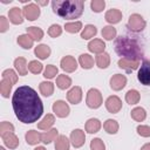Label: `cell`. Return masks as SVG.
Listing matches in <instances>:
<instances>
[{
	"instance_id": "obj_1",
	"label": "cell",
	"mask_w": 150,
	"mask_h": 150,
	"mask_svg": "<svg viewBox=\"0 0 150 150\" xmlns=\"http://www.w3.org/2000/svg\"><path fill=\"white\" fill-rule=\"evenodd\" d=\"M12 105L16 118L26 124L36 122L43 112V104L38 93L28 86L15 89L12 97Z\"/></svg>"
},
{
	"instance_id": "obj_2",
	"label": "cell",
	"mask_w": 150,
	"mask_h": 150,
	"mask_svg": "<svg viewBox=\"0 0 150 150\" xmlns=\"http://www.w3.org/2000/svg\"><path fill=\"white\" fill-rule=\"evenodd\" d=\"M115 52L123 59H129L134 61H139L144 56V50L139 40L135 36L121 35L115 39Z\"/></svg>"
},
{
	"instance_id": "obj_3",
	"label": "cell",
	"mask_w": 150,
	"mask_h": 150,
	"mask_svg": "<svg viewBox=\"0 0 150 150\" xmlns=\"http://www.w3.org/2000/svg\"><path fill=\"white\" fill-rule=\"evenodd\" d=\"M84 2L82 0H54L52 1L53 12L62 19H77L83 13Z\"/></svg>"
},
{
	"instance_id": "obj_4",
	"label": "cell",
	"mask_w": 150,
	"mask_h": 150,
	"mask_svg": "<svg viewBox=\"0 0 150 150\" xmlns=\"http://www.w3.org/2000/svg\"><path fill=\"white\" fill-rule=\"evenodd\" d=\"M103 102V98H102V94L100 93V90L95 89V88H91L88 90L87 93V98H86V103L89 108L91 109H97L101 107Z\"/></svg>"
},
{
	"instance_id": "obj_5",
	"label": "cell",
	"mask_w": 150,
	"mask_h": 150,
	"mask_svg": "<svg viewBox=\"0 0 150 150\" xmlns=\"http://www.w3.org/2000/svg\"><path fill=\"white\" fill-rule=\"evenodd\" d=\"M145 20L143 19L142 15L135 13V14H131L129 16V20H128V28L134 32V33H138V32H142L144 28H145Z\"/></svg>"
},
{
	"instance_id": "obj_6",
	"label": "cell",
	"mask_w": 150,
	"mask_h": 150,
	"mask_svg": "<svg viewBox=\"0 0 150 150\" xmlns=\"http://www.w3.org/2000/svg\"><path fill=\"white\" fill-rule=\"evenodd\" d=\"M137 79L143 86H150V61L144 60L138 69Z\"/></svg>"
},
{
	"instance_id": "obj_7",
	"label": "cell",
	"mask_w": 150,
	"mask_h": 150,
	"mask_svg": "<svg viewBox=\"0 0 150 150\" xmlns=\"http://www.w3.org/2000/svg\"><path fill=\"white\" fill-rule=\"evenodd\" d=\"M22 13H23V16L27 20L34 21V20H36L40 16V8H39V6L36 4L29 2L28 5H26L22 8Z\"/></svg>"
},
{
	"instance_id": "obj_8",
	"label": "cell",
	"mask_w": 150,
	"mask_h": 150,
	"mask_svg": "<svg viewBox=\"0 0 150 150\" xmlns=\"http://www.w3.org/2000/svg\"><path fill=\"white\" fill-rule=\"evenodd\" d=\"M53 112L60 117V118H64L69 115L70 112V109H69V105L68 103H66L64 101L62 100H59V101H55L53 103Z\"/></svg>"
},
{
	"instance_id": "obj_9",
	"label": "cell",
	"mask_w": 150,
	"mask_h": 150,
	"mask_svg": "<svg viewBox=\"0 0 150 150\" xmlns=\"http://www.w3.org/2000/svg\"><path fill=\"white\" fill-rule=\"evenodd\" d=\"M105 108L111 114H117L121 109H122V101L118 96L116 95H112V96H109L105 101Z\"/></svg>"
},
{
	"instance_id": "obj_10",
	"label": "cell",
	"mask_w": 150,
	"mask_h": 150,
	"mask_svg": "<svg viewBox=\"0 0 150 150\" xmlns=\"http://www.w3.org/2000/svg\"><path fill=\"white\" fill-rule=\"evenodd\" d=\"M84 141H86V135H84L83 130L75 129V130L71 131V134H70V142H71L74 148L82 146L84 144Z\"/></svg>"
},
{
	"instance_id": "obj_11",
	"label": "cell",
	"mask_w": 150,
	"mask_h": 150,
	"mask_svg": "<svg viewBox=\"0 0 150 150\" xmlns=\"http://www.w3.org/2000/svg\"><path fill=\"white\" fill-rule=\"evenodd\" d=\"M60 66H61V68H62L64 71H67V73H73V71H75V70L77 69V61H76L73 56L67 55V56H64V57L61 60Z\"/></svg>"
},
{
	"instance_id": "obj_12",
	"label": "cell",
	"mask_w": 150,
	"mask_h": 150,
	"mask_svg": "<svg viewBox=\"0 0 150 150\" xmlns=\"http://www.w3.org/2000/svg\"><path fill=\"white\" fill-rule=\"evenodd\" d=\"M125 84H127V77L122 74H115L110 79V87L112 90L118 91V90L123 89L125 87Z\"/></svg>"
},
{
	"instance_id": "obj_13",
	"label": "cell",
	"mask_w": 150,
	"mask_h": 150,
	"mask_svg": "<svg viewBox=\"0 0 150 150\" xmlns=\"http://www.w3.org/2000/svg\"><path fill=\"white\" fill-rule=\"evenodd\" d=\"M67 100L71 104H79L82 100V89L77 86L73 87L68 93H67Z\"/></svg>"
},
{
	"instance_id": "obj_14",
	"label": "cell",
	"mask_w": 150,
	"mask_h": 150,
	"mask_svg": "<svg viewBox=\"0 0 150 150\" xmlns=\"http://www.w3.org/2000/svg\"><path fill=\"white\" fill-rule=\"evenodd\" d=\"M8 18H9V21L14 25H20L23 22V13L21 11V8L19 7H13L9 9L8 12Z\"/></svg>"
},
{
	"instance_id": "obj_15",
	"label": "cell",
	"mask_w": 150,
	"mask_h": 150,
	"mask_svg": "<svg viewBox=\"0 0 150 150\" xmlns=\"http://www.w3.org/2000/svg\"><path fill=\"white\" fill-rule=\"evenodd\" d=\"M139 61H134V60H129V59H120L118 60V62H117V64H118V67L121 68V69H124L125 71H132V70H135V69H137L138 67H139Z\"/></svg>"
},
{
	"instance_id": "obj_16",
	"label": "cell",
	"mask_w": 150,
	"mask_h": 150,
	"mask_svg": "<svg viewBox=\"0 0 150 150\" xmlns=\"http://www.w3.org/2000/svg\"><path fill=\"white\" fill-rule=\"evenodd\" d=\"M88 49H89V52H91V53L98 55V54L104 53L105 43H104L103 40H101V39H94V40H91V41L88 43Z\"/></svg>"
},
{
	"instance_id": "obj_17",
	"label": "cell",
	"mask_w": 150,
	"mask_h": 150,
	"mask_svg": "<svg viewBox=\"0 0 150 150\" xmlns=\"http://www.w3.org/2000/svg\"><path fill=\"white\" fill-rule=\"evenodd\" d=\"M104 18H105V21L111 23V25L118 23L122 20V12L120 9H117V8H111L105 13Z\"/></svg>"
},
{
	"instance_id": "obj_18",
	"label": "cell",
	"mask_w": 150,
	"mask_h": 150,
	"mask_svg": "<svg viewBox=\"0 0 150 150\" xmlns=\"http://www.w3.org/2000/svg\"><path fill=\"white\" fill-rule=\"evenodd\" d=\"M1 138L4 141V144L9 149H15L19 145V138L14 132H8V134L1 136Z\"/></svg>"
},
{
	"instance_id": "obj_19",
	"label": "cell",
	"mask_w": 150,
	"mask_h": 150,
	"mask_svg": "<svg viewBox=\"0 0 150 150\" xmlns=\"http://www.w3.org/2000/svg\"><path fill=\"white\" fill-rule=\"evenodd\" d=\"M14 67L16 69V71L19 73V75H27L28 71V64L25 57H16L14 60Z\"/></svg>"
},
{
	"instance_id": "obj_20",
	"label": "cell",
	"mask_w": 150,
	"mask_h": 150,
	"mask_svg": "<svg viewBox=\"0 0 150 150\" xmlns=\"http://www.w3.org/2000/svg\"><path fill=\"white\" fill-rule=\"evenodd\" d=\"M34 53H35V55H36L40 60H46L47 57H49L52 50H50L49 46H47V45H39V46L35 47Z\"/></svg>"
},
{
	"instance_id": "obj_21",
	"label": "cell",
	"mask_w": 150,
	"mask_h": 150,
	"mask_svg": "<svg viewBox=\"0 0 150 150\" xmlns=\"http://www.w3.org/2000/svg\"><path fill=\"white\" fill-rule=\"evenodd\" d=\"M55 123V117L52 114H47L39 123H38V128L41 130H49L50 127Z\"/></svg>"
},
{
	"instance_id": "obj_22",
	"label": "cell",
	"mask_w": 150,
	"mask_h": 150,
	"mask_svg": "<svg viewBox=\"0 0 150 150\" xmlns=\"http://www.w3.org/2000/svg\"><path fill=\"white\" fill-rule=\"evenodd\" d=\"M84 128H86V131L88 134H95L101 129V122L97 118H89L86 122Z\"/></svg>"
},
{
	"instance_id": "obj_23",
	"label": "cell",
	"mask_w": 150,
	"mask_h": 150,
	"mask_svg": "<svg viewBox=\"0 0 150 150\" xmlns=\"http://www.w3.org/2000/svg\"><path fill=\"white\" fill-rule=\"evenodd\" d=\"M25 138H26L27 144L35 145L39 142H41V134L39 131H35V130H29V131H27Z\"/></svg>"
},
{
	"instance_id": "obj_24",
	"label": "cell",
	"mask_w": 150,
	"mask_h": 150,
	"mask_svg": "<svg viewBox=\"0 0 150 150\" xmlns=\"http://www.w3.org/2000/svg\"><path fill=\"white\" fill-rule=\"evenodd\" d=\"M95 62L97 64L98 68L101 69H105L108 68V66L110 64V56L108 53H102V54H98L95 59Z\"/></svg>"
},
{
	"instance_id": "obj_25",
	"label": "cell",
	"mask_w": 150,
	"mask_h": 150,
	"mask_svg": "<svg viewBox=\"0 0 150 150\" xmlns=\"http://www.w3.org/2000/svg\"><path fill=\"white\" fill-rule=\"evenodd\" d=\"M18 43L19 46H21L23 49H30L34 45V40L28 35V34H22L19 35L18 38Z\"/></svg>"
},
{
	"instance_id": "obj_26",
	"label": "cell",
	"mask_w": 150,
	"mask_h": 150,
	"mask_svg": "<svg viewBox=\"0 0 150 150\" xmlns=\"http://www.w3.org/2000/svg\"><path fill=\"white\" fill-rule=\"evenodd\" d=\"M79 63L83 69H90L94 66V59L89 54H81L79 57Z\"/></svg>"
},
{
	"instance_id": "obj_27",
	"label": "cell",
	"mask_w": 150,
	"mask_h": 150,
	"mask_svg": "<svg viewBox=\"0 0 150 150\" xmlns=\"http://www.w3.org/2000/svg\"><path fill=\"white\" fill-rule=\"evenodd\" d=\"M57 129H50L43 134H41V142H43L45 144H49L53 141H55L57 138Z\"/></svg>"
},
{
	"instance_id": "obj_28",
	"label": "cell",
	"mask_w": 150,
	"mask_h": 150,
	"mask_svg": "<svg viewBox=\"0 0 150 150\" xmlns=\"http://www.w3.org/2000/svg\"><path fill=\"white\" fill-rule=\"evenodd\" d=\"M70 143L64 135H59L55 141V150H69Z\"/></svg>"
},
{
	"instance_id": "obj_29",
	"label": "cell",
	"mask_w": 150,
	"mask_h": 150,
	"mask_svg": "<svg viewBox=\"0 0 150 150\" xmlns=\"http://www.w3.org/2000/svg\"><path fill=\"white\" fill-rule=\"evenodd\" d=\"M56 86H57L60 89L64 90V89H67V88H69V87L71 86V79H70L68 75L61 74V75H59V76L56 77Z\"/></svg>"
},
{
	"instance_id": "obj_30",
	"label": "cell",
	"mask_w": 150,
	"mask_h": 150,
	"mask_svg": "<svg viewBox=\"0 0 150 150\" xmlns=\"http://www.w3.org/2000/svg\"><path fill=\"white\" fill-rule=\"evenodd\" d=\"M39 89H40V93L43 96L48 97V96L53 95V93H54V84L52 82H49V81H43V82L40 83Z\"/></svg>"
},
{
	"instance_id": "obj_31",
	"label": "cell",
	"mask_w": 150,
	"mask_h": 150,
	"mask_svg": "<svg viewBox=\"0 0 150 150\" xmlns=\"http://www.w3.org/2000/svg\"><path fill=\"white\" fill-rule=\"evenodd\" d=\"M96 33H97V29L94 25H87L81 32V38L83 40H89V39L94 38L96 35Z\"/></svg>"
},
{
	"instance_id": "obj_32",
	"label": "cell",
	"mask_w": 150,
	"mask_h": 150,
	"mask_svg": "<svg viewBox=\"0 0 150 150\" xmlns=\"http://www.w3.org/2000/svg\"><path fill=\"white\" fill-rule=\"evenodd\" d=\"M27 34L34 40V41H40L42 38H43V30L39 27H35V26H32V27H28L27 29Z\"/></svg>"
},
{
	"instance_id": "obj_33",
	"label": "cell",
	"mask_w": 150,
	"mask_h": 150,
	"mask_svg": "<svg viewBox=\"0 0 150 150\" xmlns=\"http://www.w3.org/2000/svg\"><path fill=\"white\" fill-rule=\"evenodd\" d=\"M12 87H13V84H12L11 81H8L6 79H2L1 80V82H0V93H1V95L5 98L9 97L11 91H12Z\"/></svg>"
},
{
	"instance_id": "obj_34",
	"label": "cell",
	"mask_w": 150,
	"mask_h": 150,
	"mask_svg": "<svg viewBox=\"0 0 150 150\" xmlns=\"http://www.w3.org/2000/svg\"><path fill=\"white\" fill-rule=\"evenodd\" d=\"M139 98H141V95L136 89H130L125 94V101L129 104H137L139 102Z\"/></svg>"
},
{
	"instance_id": "obj_35",
	"label": "cell",
	"mask_w": 150,
	"mask_h": 150,
	"mask_svg": "<svg viewBox=\"0 0 150 150\" xmlns=\"http://www.w3.org/2000/svg\"><path fill=\"white\" fill-rule=\"evenodd\" d=\"M130 115H131V118L135 120L136 122H142V121H144L145 117H146V112H145V110H144L142 107H136V108H134V109L131 110Z\"/></svg>"
},
{
	"instance_id": "obj_36",
	"label": "cell",
	"mask_w": 150,
	"mask_h": 150,
	"mask_svg": "<svg viewBox=\"0 0 150 150\" xmlns=\"http://www.w3.org/2000/svg\"><path fill=\"white\" fill-rule=\"evenodd\" d=\"M103 128H104V130H105L108 134H112V135H114V134H116V132L118 131V123H117V121L109 118V120H107V121L104 122Z\"/></svg>"
},
{
	"instance_id": "obj_37",
	"label": "cell",
	"mask_w": 150,
	"mask_h": 150,
	"mask_svg": "<svg viewBox=\"0 0 150 150\" xmlns=\"http://www.w3.org/2000/svg\"><path fill=\"white\" fill-rule=\"evenodd\" d=\"M101 34H102V38H103V39L110 41V40H112L114 38H116V28L112 27V26H105V27L102 28Z\"/></svg>"
},
{
	"instance_id": "obj_38",
	"label": "cell",
	"mask_w": 150,
	"mask_h": 150,
	"mask_svg": "<svg viewBox=\"0 0 150 150\" xmlns=\"http://www.w3.org/2000/svg\"><path fill=\"white\" fill-rule=\"evenodd\" d=\"M64 29H66V32L71 33V34L79 33V32L82 29V22H81V21L68 22V23H66V25H64Z\"/></svg>"
},
{
	"instance_id": "obj_39",
	"label": "cell",
	"mask_w": 150,
	"mask_h": 150,
	"mask_svg": "<svg viewBox=\"0 0 150 150\" xmlns=\"http://www.w3.org/2000/svg\"><path fill=\"white\" fill-rule=\"evenodd\" d=\"M1 76H2V79H6V80L11 81L12 84H15L18 82V75H16V73L13 69H6V70H4L2 74H1Z\"/></svg>"
},
{
	"instance_id": "obj_40",
	"label": "cell",
	"mask_w": 150,
	"mask_h": 150,
	"mask_svg": "<svg viewBox=\"0 0 150 150\" xmlns=\"http://www.w3.org/2000/svg\"><path fill=\"white\" fill-rule=\"evenodd\" d=\"M57 71H59V69H57L56 66L48 64V66H46V68H45L43 76H45L46 79H54V77L57 75Z\"/></svg>"
},
{
	"instance_id": "obj_41",
	"label": "cell",
	"mask_w": 150,
	"mask_h": 150,
	"mask_svg": "<svg viewBox=\"0 0 150 150\" xmlns=\"http://www.w3.org/2000/svg\"><path fill=\"white\" fill-rule=\"evenodd\" d=\"M104 7H105V1L104 0H93L90 2V8L95 13L102 12L104 9Z\"/></svg>"
},
{
	"instance_id": "obj_42",
	"label": "cell",
	"mask_w": 150,
	"mask_h": 150,
	"mask_svg": "<svg viewBox=\"0 0 150 150\" xmlns=\"http://www.w3.org/2000/svg\"><path fill=\"white\" fill-rule=\"evenodd\" d=\"M42 69H43V66L36 60H33L28 63V70L33 74H40L42 71Z\"/></svg>"
},
{
	"instance_id": "obj_43",
	"label": "cell",
	"mask_w": 150,
	"mask_h": 150,
	"mask_svg": "<svg viewBox=\"0 0 150 150\" xmlns=\"http://www.w3.org/2000/svg\"><path fill=\"white\" fill-rule=\"evenodd\" d=\"M8 132H14V125L11 122L4 121L0 124V136H4Z\"/></svg>"
},
{
	"instance_id": "obj_44",
	"label": "cell",
	"mask_w": 150,
	"mask_h": 150,
	"mask_svg": "<svg viewBox=\"0 0 150 150\" xmlns=\"http://www.w3.org/2000/svg\"><path fill=\"white\" fill-rule=\"evenodd\" d=\"M61 34H62V28H61V26L57 25V23H54V25H52V26L48 28V35L52 36V38H57V36H60Z\"/></svg>"
},
{
	"instance_id": "obj_45",
	"label": "cell",
	"mask_w": 150,
	"mask_h": 150,
	"mask_svg": "<svg viewBox=\"0 0 150 150\" xmlns=\"http://www.w3.org/2000/svg\"><path fill=\"white\" fill-rule=\"evenodd\" d=\"M90 149L91 150H105V145L101 138H94L90 142Z\"/></svg>"
},
{
	"instance_id": "obj_46",
	"label": "cell",
	"mask_w": 150,
	"mask_h": 150,
	"mask_svg": "<svg viewBox=\"0 0 150 150\" xmlns=\"http://www.w3.org/2000/svg\"><path fill=\"white\" fill-rule=\"evenodd\" d=\"M137 134L142 137H150V127L149 125H138L137 127Z\"/></svg>"
},
{
	"instance_id": "obj_47",
	"label": "cell",
	"mask_w": 150,
	"mask_h": 150,
	"mask_svg": "<svg viewBox=\"0 0 150 150\" xmlns=\"http://www.w3.org/2000/svg\"><path fill=\"white\" fill-rule=\"evenodd\" d=\"M8 28H9V22H8V20H7L4 15H1V16H0V32H1V33H5Z\"/></svg>"
},
{
	"instance_id": "obj_48",
	"label": "cell",
	"mask_w": 150,
	"mask_h": 150,
	"mask_svg": "<svg viewBox=\"0 0 150 150\" xmlns=\"http://www.w3.org/2000/svg\"><path fill=\"white\" fill-rule=\"evenodd\" d=\"M141 150H150V143H146V144H144V145L141 148Z\"/></svg>"
},
{
	"instance_id": "obj_49",
	"label": "cell",
	"mask_w": 150,
	"mask_h": 150,
	"mask_svg": "<svg viewBox=\"0 0 150 150\" xmlns=\"http://www.w3.org/2000/svg\"><path fill=\"white\" fill-rule=\"evenodd\" d=\"M36 5H41V6H47L48 5V1H36Z\"/></svg>"
},
{
	"instance_id": "obj_50",
	"label": "cell",
	"mask_w": 150,
	"mask_h": 150,
	"mask_svg": "<svg viewBox=\"0 0 150 150\" xmlns=\"http://www.w3.org/2000/svg\"><path fill=\"white\" fill-rule=\"evenodd\" d=\"M34 150H46V148L45 146H36Z\"/></svg>"
},
{
	"instance_id": "obj_51",
	"label": "cell",
	"mask_w": 150,
	"mask_h": 150,
	"mask_svg": "<svg viewBox=\"0 0 150 150\" xmlns=\"http://www.w3.org/2000/svg\"><path fill=\"white\" fill-rule=\"evenodd\" d=\"M1 2L2 4H9V2H12V0H1Z\"/></svg>"
},
{
	"instance_id": "obj_52",
	"label": "cell",
	"mask_w": 150,
	"mask_h": 150,
	"mask_svg": "<svg viewBox=\"0 0 150 150\" xmlns=\"http://www.w3.org/2000/svg\"><path fill=\"white\" fill-rule=\"evenodd\" d=\"M0 150H6V149H5L4 146H0Z\"/></svg>"
}]
</instances>
